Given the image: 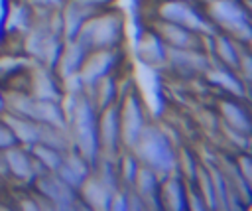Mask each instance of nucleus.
<instances>
[{"label":"nucleus","mask_w":252,"mask_h":211,"mask_svg":"<svg viewBox=\"0 0 252 211\" xmlns=\"http://www.w3.org/2000/svg\"><path fill=\"white\" fill-rule=\"evenodd\" d=\"M16 144H18V142H16V138H14V134H12V128L8 126L4 114H0V150L4 152V150L12 148V146H16Z\"/></svg>","instance_id":"19"},{"label":"nucleus","mask_w":252,"mask_h":211,"mask_svg":"<svg viewBox=\"0 0 252 211\" xmlns=\"http://www.w3.org/2000/svg\"><path fill=\"white\" fill-rule=\"evenodd\" d=\"M205 81L219 89L222 95H228V97H238V99H246V85L242 81V77L234 71V69H228L220 63H211L205 73H203Z\"/></svg>","instance_id":"10"},{"label":"nucleus","mask_w":252,"mask_h":211,"mask_svg":"<svg viewBox=\"0 0 252 211\" xmlns=\"http://www.w3.org/2000/svg\"><path fill=\"white\" fill-rule=\"evenodd\" d=\"M96 136H98V150H100L102 156L116 158L122 152L120 122H118V103L108 105V106L98 110V116H96Z\"/></svg>","instance_id":"8"},{"label":"nucleus","mask_w":252,"mask_h":211,"mask_svg":"<svg viewBox=\"0 0 252 211\" xmlns=\"http://www.w3.org/2000/svg\"><path fill=\"white\" fill-rule=\"evenodd\" d=\"M4 118H6L8 126L12 128V134H14V138H16L18 144L30 148L32 144L37 142L39 122L28 118V116H22V114H14V112H4Z\"/></svg>","instance_id":"17"},{"label":"nucleus","mask_w":252,"mask_h":211,"mask_svg":"<svg viewBox=\"0 0 252 211\" xmlns=\"http://www.w3.org/2000/svg\"><path fill=\"white\" fill-rule=\"evenodd\" d=\"M130 152L138 158L140 164L152 168L158 176H167L171 172H177V150L171 142V138L154 124H148L136 144L130 148Z\"/></svg>","instance_id":"2"},{"label":"nucleus","mask_w":252,"mask_h":211,"mask_svg":"<svg viewBox=\"0 0 252 211\" xmlns=\"http://www.w3.org/2000/svg\"><path fill=\"white\" fill-rule=\"evenodd\" d=\"M209 37H211V43H213L211 49H213V55H215L217 63H220V65H224L228 69L238 71L240 57L244 53V49L240 51V45L242 43H238L234 37H230V35H226L222 32H215Z\"/></svg>","instance_id":"15"},{"label":"nucleus","mask_w":252,"mask_h":211,"mask_svg":"<svg viewBox=\"0 0 252 211\" xmlns=\"http://www.w3.org/2000/svg\"><path fill=\"white\" fill-rule=\"evenodd\" d=\"M30 187H32L35 199H37L39 209L41 207H49V209H75L79 205L83 207L77 189L71 187L69 183H65L55 172H41V174H37Z\"/></svg>","instance_id":"4"},{"label":"nucleus","mask_w":252,"mask_h":211,"mask_svg":"<svg viewBox=\"0 0 252 211\" xmlns=\"http://www.w3.org/2000/svg\"><path fill=\"white\" fill-rule=\"evenodd\" d=\"M124 16L114 8H102L93 12L77 32L73 39H79L87 51L93 49H114L124 41Z\"/></svg>","instance_id":"1"},{"label":"nucleus","mask_w":252,"mask_h":211,"mask_svg":"<svg viewBox=\"0 0 252 211\" xmlns=\"http://www.w3.org/2000/svg\"><path fill=\"white\" fill-rule=\"evenodd\" d=\"M118 122H120V142L122 150H130L144 128L150 124L146 118V110L142 101L138 99V93H126L118 99Z\"/></svg>","instance_id":"6"},{"label":"nucleus","mask_w":252,"mask_h":211,"mask_svg":"<svg viewBox=\"0 0 252 211\" xmlns=\"http://www.w3.org/2000/svg\"><path fill=\"white\" fill-rule=\"evenodd\" d=\"M122 63V51L120 47L114 49H93L85 55V61L77 73L79 85L83 91H89L106 75H112L118 71Z\"/></svg>","instance_id":"7"},{"label":"nucleus","mask_w":252,"mask_h":211,"mask_svg":"<svg viewBox=\"0 0 252 211\" xmlns=\"http://www.w3.org/2000/svg\"><path fill=\"white\" fill-rule=\"evenodd\" d=\"M203 12L217 32L234 37L238 43L248 45L252 28L250 14L242 0H203Z\"/></svg>","instance_id":"3"},{"label":"nucleus","mask_w":252,"mask_h":211,"mask_svg":"<svg viewBox=\"0 0 252 211\" xmlns=\"http://www.w3.org/2000/svg\"><path fill=\"white\" fill-rule=\"evenodd\" d=\"M6 112V87L0 85V114Z\"/></svg>","instance_id":"22"},{"label":"nucleus","mask_w":252,"mask_h":211,"mask_svg":"<svg viewBox=\"0 0 252 211\" xmlns=\"http://www.w3.org/2000/svg\"><path fill=\"white\" fill-rule=\"evenodd\" d=\"M28 4L33 10H41V12H49V10H59L65 0H28Z\"/></svg>","instance_id":"20"},{"label":"nucleus","mask_w":252,"mask_h":211,"mask_svg":"<svg viewBox=\"0 0 252 211\" xmlns=\"http://www.w3.org/2000/svg\"><path fill=\"white\" fill-rule=\"evenodd\" d=\"M138 55L150 67L167 65V45L159 39V35L154 30L146 32L140 37V41H138Z\"/></svg>","instance_id":"16"},{"label":"nucleus","mask_w":252,"mask_h":211,"mask_svg":"<svg viewBox=\"0 0 252 211\" xmlns=\"http://www.w3.org/2000/svg\"><path fill=\"white\" fill-rule=\"evenodd\" d=\"M30 154L33 162L37 164L39 172H55L63 160V150H57L53 146H47L43 142H35L30 146Z\"/></svg>","instance_id":"18"},{"label":"nucleus","mask_w":252,"mask_h":211,"mask_svg":"<svg viewBox=\"0 0 252 211\" xmlns=\"http://www.w3.org/2000/svg\"><path fill=\"white\" fill-rule=\"evenodd\" d=\"M2 179H8V168H6V158H4V152L0 150V181Z\"/></svg>","instance_id":"21"},{"label":"nucleus","mask_w":252,"mask_h":211,"mask_svg":"<svg viewBox=\"0 0 252 211\" xmlns=\"http://www.w3.org/2000/svg\"><path fill=\"white\" fill-rule=\"evenodd\" d=\"M4 158H6V168H8V177L14 179L16 183H24V185H32V181L35 179L39 172L37 164L33 162L30 148L16 144L8 150H4Z\"/></svg>","instance_id":"9"},{"label":"nucleus","mask_w":252,"mask_h":211,"mask_svg":"<svg viewBox=\"0 0 252 211\" xmlns=\"http://www.w3.org/2000/svg\"><path fill=\"white\" fill-rule=\"evenodd\" d=\"M91 172H93V164H91L83 154H79V152L73 150V148L65 150L63 160H61L59 168L55 170V174H57L65 183H69V185L75 187V189L81 187V183L91 176Z\"/></svg>","instance_id":"12"},{"label":"nucleus","mask_w":252,"mask_h":211,"mask_svg":"<svg viewBox=\"0 0 252 211\" xmlns=\"http://www.w3.org/2000/svg\"><path fill=\"white\" fill-rule=\"evenodd\" d=\"M156 20L183 26L199 35H213L217 30L205 16L203 8L189 0H159L156 4Z\"/></svg>","instance_id":"5"},{"label":"nucleus","mask_w":252,"mask_h":211,"mask_svg":"<svg viewBox=\"0 0 252 211\" xmlns=\"http://www.w3.org/2000/svg\"><path fill=\"white\" fill-rule=\"evenodd\" d=\"M217 110H219V118L222 120V126L240 134H250L252 124H250V114L244 105V99L222 95L217 101Z\"/></svg>","instance_id":"11"},{"label":"nucleus","mask_w":252,"mask_h":211,"mask_svg":"<svg viewBox=\"0 0 252 211\" xmlns=\"http://www.w3.org/2000/svg\"><path fill=\"white\" fill-rule=\"evenodd\" d=\"M158 24L154 26V32L159 35V39L167 45V47H177V49H197L201 47L203 43V35L183 28V26H177V24H171V22H163V20H156Z\"/></svg>","instance_id":"13"},{"label":"nucleus","mask_w":252,"mask_h":211,"mask_svg":"<svg viewBox=\"0 0 252 211\" xmlns=\"http://www.w3.org/2000/svg\"><path fill=\"white\" fill-rule=\"evenodd\" d=\"M159 207L185 209L187 207V181L179 172L161 176L159 179Z\"/></svg>","instance_id":"14"}]
</instances>
